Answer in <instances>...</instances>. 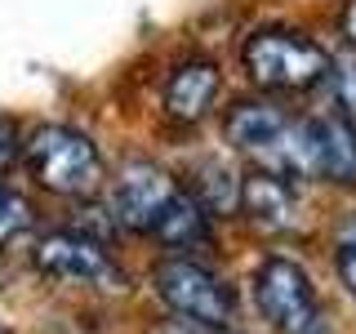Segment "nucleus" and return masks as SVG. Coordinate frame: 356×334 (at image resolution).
Instances as JSON below:
<instances>
[{"mask_svg": "<svg viewBox=\"0 0 356 334\" xmlns=\"http://www.w3.org/2000/svg\"><path fill=\"white\" fill-rule=\"evenodd\" d=\"M241 187L245 183H236L218 161H205V165H196V178H192L187 192H192L209 214H232V209L241 205Z\"/></svg>", "mask_w": 356, "mask_h": 334, "instance_id": "f8f14e48", "label": "nucleus"}, {"mask_svg": "<svg viewBox=\"0 0 356 334\" xmlns=\"http://www.w3.org/2000/svg\"><path fill=\"white\" fill-rule=\"evenodd\" d=\"M31 267L54 281H76L94 289H125V272L107 254L103 241L85 237V232H44L31 250Z\"/></svg>", "mask_w": 356, "mask_h": 334, "instance_id": "423d86ee", "label": "nucleus"}, {"mask_svg": "<svg viewBox=\"0 0 356 334\" xmlns=\"http://www.w3.org/2000/svg\"><path fill=\"white\" fill-rule=\"evenodd\" d=\"M241 209L254 228L263 232H294L298 228V196L281 174H254L241 187Z\"/></svg>", "mask_w": 356, "mask_h": 334, "instance_id": "9d476101", "label": "nucleus"}, {"mask_svg": "<svg viewBox=\"0 0 356 334\" xmlns=\"http://www.w3.org/2000/svg\"><path fill=\"white\" fill-rule=\"evenodd\" d=\"M152 237L165 241L170 250H200V245H209V209L187 187H178V196L170 200L161 223L152 228Z\"/></svg>", "mask_w": 356, "mask_h": 334, "instance_id": "9b49d317", "label": "nucleus"}, {"mask_svg": "<svg viewBox=\"0 0 356 334\" xmlns=\"http://www.w3.org/2000/svg\"><path fill=\"white\" fill-rule=\"evenodd\" d=\"M31 223H36V214H31V200L18 196L14 187H0V250H5L9 241H18Z\"/></svg>", "mask_w": 356, "mask_h": 334, "instance_id": "ddd939ff", "label": "nucleus"}, {"mask_svg": "<svg viewBox=\"0 0 356 334\" xmlns=\"http://www.w3.org/2000/svg\"><path fill=\"white\" fill-rule=\"evenodd\" d=\"M222 134L241 156H250L254 170L303 178V120H289L281 107L263 98H245L222 116Z\"/></svg>", "mask_w": 356, "mask_h": 334, "instance_id": "7ed1b4c3", "label": "nucleus"}, {"mask_svg": "<svg viewBox=\"0 0 356 334\" xmlns=\"http://www.w3.org/2000/svg\"><path fill=\"white\" fill-rule=\"evenodd\" d=\"M339 22H343V36H348V45L356 49V0H343V14H339Z\"/></svg>", "mask_w": 356, "mask_h": 334, "instance_id": "f3484780", "label": "nucleus"}, {"mask_svg": "<svg viewBox=\"0 0 356 334\" xmlns=\"http://www.w3.org/2000/svg\"><path fill=\"white\" fill-rule=\"evenodd\" d=\"M303 178L334 187H356V120L303 116Z\"/></svg>", "mask_w": 356, "mask_h": 334, "instance_id": "0eeeda50", "label": "nucleus"}, {"mask_svg": "<svg viewBox=\"0 0 356 334\" xmlns=\"http://www.w3.org/2000/svg\"><path fill=\"white\" fill-rule=\"evenodd\" d=\"M222 89V76H218V63L209 58H187L178 63L170 76H165V89H161V107L165 116L178 120V125H196L200 116H209Z\"/></svg>", "mask_w": 356, "mask_h": 334, "instance_id": "1a4fd4ad", "label": "nucleus"}, {"mask_svg": "<svg viewBox=\"0 0 356 334\" xmlns=\"http://www.w3.org/2000/svg\"><path fill=\"white\" fill-rule=\"evenodd\" d=\"M241 63H245V76L259 89H267V94H303V89H316L321 81H330V67H334L330 54L294 27L254 31L241 49Z\"/></svg>", "mask_w": 356, "mask_h": 334, "instance_id": "f257e3e1", "label": "nucleus"}, {"mask_svg": "<svg viewBox=\"0 0 356 334\" xmlns=\"http://www.w3.org/2000/svg\"><path fill=\"white\" fill-rule=\"evenodd\" d=\"M330 89H334V103H339V116L356 120V54H348V58H334V67H330Z\"/></svg>", "mask_w": 356, "mask_h": 334, "instance_id": "2eb2a0df", "label": "nucleus"}, {"mask_svg": "<svg viewBox=\"0 0 356 334\" xmlns=\"http://www.w3.org/2000/svg\"><path fill=\"white\" fill-rule=\"evenodd\" d=\"M174 196H178V183L161 170V165H152V161H129L125 170H120V178H116L111 209H116V218L125 223V228L152 232L156 223H161V214L170 209Z\"/></svg>", "mask_w": 356, "mask_h": 334, "instance_id": "6e6552de", "label": "nucleus"}, {"mask_svg": "<svg viewBox=\"0 0 356 334\" xmlns=\"http://www.w3.org/2000/svg\"><path fill=\"white\" fill-rule=\"evenodd\" d=\"M0 334H9V330H5V326H0Z\"/></svg>", "mask_w": 356, "mask_h": 334, "instance_id": "6ab92c4d", "label": "nucleus"}, {"mask_svg": "<svg viewBox=\"0 0 356 334\" xmlns=\"http://www.w3.org/2000/svg\"><path fill=\"white\" fill-rule=\"evenodd\" d=\"M254 303L276 334H330L325 308L316 299L312 276L285 254H267L254 267Z\"/></svg>", "mask_w": 356, "mask_h": 334, "instance_id": "20e7f679", "label": "nucleus"}, {"mask_svg": "<svg viewBox=\"0 0 356 334\" xmlns=\"http://www.w3.org/2000/svg\"><path fill=\"white\" fill-rule=\"evenodd\" d=\"M334 267H339V281L356 294V214L334 228Z\"/></svg>", "mask_w": 356, "mask_h": 334, "instance_id": "4468645a", "label": "nucleus"}, {"mask_svg": "<svg viewBox=\"0 0 356 334\" xmlns=\"http://www.w3.org/2000/svg\"><path fill=\"white\" fill-rule=\"evenodd\" d=\"M18 152H22V138H18V125L9 116H0V178H5V170L18 161Z\"/></svg>", "mask_w": 356, "mask_h": 334, "instance_id": "dca6fc26", "label": "nucleus"}, {"mask_svg": "<svg viewBox=\"0 0 356 334\" xmlns=\"http://www.w3.org/2000/svg\"><path fill=\"white\" fill-rule=\"evenodd\" d=\"M22 156H27V174L54 196L85 200L103 187L98 143L72 125H36L22 138Z\"/></svg>", "mask_w": 356, "mask_h": 334, "instance_id": "f03ea898", "label": "nucleus"}, {"mask_svg": "<svg viewBox=\"0 0 356 334\" xmlns=\"http://www.w3.org/2000/svg\"><path fill=\"white\" fill-rule=\"evenodd\" d=\"M209 334H232V330H209Z\"/></svg>", "mask_w": 356, "mask_h": 334, "instance_id": "a211bd4d", "label": "nucleus"}, {"mask_svg": "<svg viewBox=\"0 0 356 334\" xmlns=\"http://www.w3.org/2000/svg\"><path fill=\"white\" fill-rule=\"evenodd\" d=\"M152 285L161 294V303L174 312V317L192 321L200 330H227L232 317H236V299L222 285V276H214L205 263L196 259H161L152 272Z\"/></svg>", "mask_w": 356, "mask_h": 334, "instance_id": "39448f33", "label": "nucleus"}]
</instances>
